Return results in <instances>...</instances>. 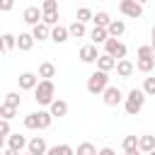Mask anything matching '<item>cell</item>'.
I'll return each mask as SVG.
<instances>
[{
	"label": "cell",
	"mask_w": 155,
	"mask_h": 155,
	"mask_svg": "<svg viewBox=\"0 0 155 155\" xmlns=\"http://www.w3.org/2000/svg\"><path fill=\"white\" fill-rule=\"evenodd\" d=\"M34 102L41 104V107H51L56 102V85L53 80H41L39 87L34 90Z\"/></svg>",
	"instance_id": "cell-1"
},
{
	"label": "cell",
	"mask_w": 155,
	"mask_h": 155,
	"mask_svg": "<svg viewBox=\"0 0 155 155\" xmlns=\"http://www.w3.org/2000/svg\"><path fill=\"white\" fill-rule=\"evenodd\" d=\"M143 107H145V92L138 90V87H133V90L126 94V99H124V109H126L128 116H136V114H140Z\"/></svg>",
	"instance_id": "cell-2"
},
{
	"label": "cell",
	"mask_w": 155,
	"mask_h": 155,
	"mask_svg": "<svg viewBox=\"0 0 155 155\" xmlns=\"http://www.w3.org/2000/svg\"><path fill=\"white\" fill-rule=\"evenodd\" d=\"M51 121H53L51 111H31V114L24 116V128H29V131H36V128L44 131V128L51 126Z\"/></svg>",
	"instance_id": "cell-3"
},
{
	"label": "cell",
	"mask_w": 155,
	"mask_h": 155,
	"mask_svg": "<svg viewBox=\"0 0 155 155\" xmlns=\"http://www.w3.org/2000/svg\"><path fill=\"white\" fill-rule=\"evenodd\" d=\"M107 87H109V75H107V73L94 70V73L87 78V92H90V94H104Z\"/></svg>",
	"instance_id": "cell-4"
},
{
	"label": "cell",
	"mask_w": 155,
	"mask_h": 155,
	"mask_svg": "<svg viewBox=\"0 0 155 155\" xmlns=\"http://www.w3.org/2000/svg\"><path fill=\"white\" fill-rule=\"evenodd\" d=\"M104 51H107V53H109L116 63L126 58V44H121L119 39H109V41L104 44Z\"/></svg>",
	"instance_id": "cell-5"
},
{
	"label": "cell",
	"mask_w": 155,
	"mask_h": 155,
	"mask_svg": "<svg viewBox=\"0 0 155 155\" xmlns=\"http://www.w3.org/2000/svg\"><path fill=\"white\" fill-rule=\"evenodd\" d=\"M119 10H121V15H126V17H131V19H138V17L143 15V5L136 2V0H121V2H119Z\"/></svg>",
	"instance_id": "cell-6"
},
{
	"label": "cell",
	"mask_w": 155,
	"mask_h": 155,
	"mask_svg": "<svg viewBox=\"0 0 155 155\" xmlns=\"http://www.w3.org/2000/svg\"><path fill=\"white\" fill-rule=\"evenodd\" d=\"M22 19H24L27 24L36 27V24H41V22H44V12H41V7H36V5H29V7H24V12H22Z\"/></svg>",
	"instance_id": "cell-7"
},
{
	"label": "cell",
	"mask_w": 155,
	"mask_h": 155,
	"mask_svg": "<svg viewBox=\"0 0 155 155\" xmlns=\"http://www.w3.org/2000/svg\"><path fill=\"white\" fill-rule=\"evenodd\" d=\"M102 99H104V104L107 107H116V104H121L126 97H124V92L119 90V87H114V85H109L107 90H104V94H102Z\"/></svg>",
	"instance_id": "cell-8"
},
{
	"label": "cell",
	"mask_w": 155,
	"mask_h": 155,
	"mask_svg": "<svg viewBox=\"0 0 155 155\" xmlns=\"http://www.w3.org/2000/svg\"><path fill=\"white\" fill-rule=\"evenodd\" d=\"M78 56H80V61H82V63H97L102 53L97 51V46H94V44H85V46L80 48V53H78Z\"/></svg>",
	"instance_id": "cell-9"
},
{
	"label": "cell",
	"mask_w": 155,
	"mask_h": 155,
	"mask_svg": "<svg viewBox=\"0 0 155 155\" xmlns=\"http://www.w3.org/2000/svg\"><path fill=\"white\" fill-rule=\"evenodd\" d=\"M17 82H19V90H36L41 80H39L36 73H22V75L17 78Z\"/></svg>",
	"instance_id": "cell-10"
},
{
	"label": "cell",
	"mask_w": 155,
	"mask_h": 155,
	"mask_svg": "<svg viewBox=\"0 0 155 155\" xmlns=\"http://www.w3.org/2000/svg\"><path fill=\"white\" fill-rule=\"evenodd\" d=\"M27 153H31V155H46V153H48V145H46L44 136H34V138H29V148H27Z\"/></svg>",
	"instance_id": "cell-11"
},
{
	"label": "cell",
	"mask_w": 155,
	"mask_h": 155,
	"mask_svg": "<svg viewBox=\"0 0 155 155\" xmlns=\"http://www.w3.org/2000/svg\"><path fill=\"white\" fill-rule=\"evenodd\" d=\"M7 148H10V150H17V153H22L24 148H29V140H27L24 136H19V133H12V136L7 138Z\"/></svg>",
	"instance_id": "cell-12"
},
{
	"label": "cell",
	"mask_w": 155,
	"mask_h": 155,
	"mask_svg": "<svg viewBox=\"0 0 155 155\" xmlns=\"http://www.w3.org/2000/svg\"><path fill=\"white\" fill-rule=\"evenodd\" d=\"M34 44H36V39L31 36V31H22V34L17 36V48H19V51H31Z\"/></svg>",
	"instance_id": "cell-13"
},
{
	"label": "cell",
	"mask_w": 155,
	"mask_h": 155,
	"mask_svg": "<svg viewBox=\"0 0 155 155\" xmlns=\"http://www.w3.org/2000/svg\"><path fill=\"white\" fill-rule=\"evenodd\" d=\"M31 36L36 39V41H46V39H51V27L48 24H36V27H31Z\"/></svg>",
	"instance_id": "cell-14"
},
{
	"label": "cell",
	"mask_w": 155,
	"mask_h": 155,
	"mask_svg": "<svg viewBox=\"0 0 155 155\" xmlns=\"http://www.w3.org/2000/svg\"><path fill=\"white\" fill-rule=\"evenodd\" d=\"M70 39V31H68V27H53L51 29V41H56V44H65Z\"/></svg>",
	"instance_id": "cell-15"
},
{
	"label": "cell",
	"mask_w": 155,
	"mask_h": 155,
	"mask_svg": "<svg viewBox=\"0 0 155 155\" xmlns=\"http://www.w3.org/2000/svg\"><path fill=\"white\" fill-rule=\"evenodd\" d=\"M97 70H102V73L116 70V61H114L109 53H102V56H99V61H97Z\"/></svg>",
	"instance_id": "cell-16"
},
{
	"label": "cell",
	"mask_w": 155,
	"mask_h": 155,
	"mask_svg": "<svg viewBox=\"0 0 155 155\" xmlns=\"http://www.w3.org/2000/svg\"><path fill=\"white\" fill-rule=\"evenodd\" d=\"M133 70H136V65H133L128 58H124V61L116 63V75H119V78H131Z\"/></svg>",
	"instance_id": "cell-17"
},
{
	"label": "cell",
	"mask_w": 155,
	"mask_h": 155,
	"mask_svg": "<svg viewBox=\"0 0 155 155\" xmlns=\"http://www.w3.org/2000/svg\"><path fill=\"white\" fill-rule=\"evenodd\" d=\"M107 31H109V39H119V36L126 31V22H124V19H114V22L107 27Z\"/></svg>",
	"instance_id": "cell-18"
},
{
	"label": "cell",
	"mask_w": 155,
	"mask_h": 155,
	"mask_svg": "<svg viewBox=\"0 0 155 155\" xmlns=\"http://www.w3.org/2000/svg\"><path fill=\"white\" fill-rule=\"evenodd\" d=\"M48 111H51V116H53V119H56V116L61 119V116H65V114H68V102H63V99H56V102L48 107Z\"/></svg>",
	"instance_id": "cell-19"
},
{
	"label": "cell",
	"mask_w": 155,
	"mask_h": 155,
	"mask_svg": "<svg viewBox=\"0 0 155 155\" xmlns=\"http://www.w3.org/2000/svg\"><path fill=\"white\" fill-rule=\"evenodd\" d=\"M138 140H140V136H126V138H124V143H121L124 153H140Z\"/></svg>",
	"instance_id": "cell-20"
},
{
	"label": "cell",
	"mask_w": 155,
	"mask_h": 155,
	"mask_svg": "<svg viewBox=\"0 0 155 155\" xmlns=\"http://www.w3.org/2000/svg\"><path fill=\"white\" fill-rule=\"evenodd\" d=\"M92 22H94V27H99V29H107V27H109L114 19L109 17V12L99 10V12H94V19H92Z\"/></svg>",
	"instance_id": "cell-21"
},
{
	"label": "cell",
	"mask_w": 155,
	"mask_h": 155,
	"mask_svg": "<svg viewBox=\"0 0 155 155\" xmlns=\"http://www.w3.org/2000/svg\"><path fill=\"white\" fill-rule=\"evenodd\" d=\"M90 39H92V44H94V46H97V44H107V41H109V31H107V29L94 27V29L90 31Z\"/></svg>",
	"instance_id": "cell-22"
},
{
	"label": "cell",
	"mask_w": 155,
	"mask_h": 155,
	"mask_svg": "<svg viewBox=\"0 0 155 155\" xmlns=\"http://www.w3.org/2000/svg\"><path fill=\"white\" fill-rule=\"evenodd\" d=\"M46 155H75V148L68 143H61V145H51Z\"/></svg>",
	"instance_id": "cell-23"
},
{
	"label": "cell",
	"mask_w": 155,
	"mask_h": 155,
	"mask_svg": "<svg viewBox=\"0 0 155 155\" xmlns=\"http://www.w3.org/2000/svg\"><path fill=\"white\" fill-rule=\"evenodd\" d=\"M53 75H56V65H53L51 61H46V63L39 65V78H41V80H51Z\"/></svg>",
	"instance_id": "cell-24"
},
{
	"label": "cell",
	"mask_w": 155,
	"mask_h": 155,
	"mask_svg": "<svg viewBox=\"0 0 155 155\" xmlns=\"http://www.w3.org/2000/svg\"><path fill=\"white\" fill-rule=\"evenodd\" d=\"M138 148H140V153H153L155 150V136H140V140H138Z\"/></svg>",
	"instance_id": "cell-25"
},
{
	"label": "cell",
	"mask_w": 155,
	"mask_h": 155,
	"mask_svg": "<svg viewBox=\"0 0 155 155\" xmlns=\"http://www.w3.org/2000/svg\"><path fill=\"white\" fill-rule=\"evenodd\" d=\"M68 31H70V36H73V39H82V36L87 34L85 24H82V22H78V19H75V22H73V24L68 27Z\"/></svg>",
	"instance_id": "cell-26"
},
{
	"label": "cell",
	"mask_w": 155,
	"mask_h": 155,
	"mask_svg": "<svg viewBox=\"0 0 155 155\" xmlns=\"http://www.w3.org/2000/svg\"><path fill=\"white\" fill-rule=\"evenodd\" d=\"M75 155H99V150H97V148H94L90 140H85V143H80V145H78Z\"/></svg>",
	"instance_id": "cell-27"
},
{
	"label": "cell",
	"mask_w": 155,
	"mask_h": 155,
	"mask_svg": "<svg viewBox=\"0 0 155 155\" xmlns=\"http://www.w3.org/2000/svg\"><path fill=\"white\" fill-rule=\"evenodd\" d=\"M136 68H138L140 73H150V70L155 68V58H138V61H136Z\"/></svg>",
	"instance_id": "cell-28"
},
{
	"label": "cell",
	"mask_w": 155,
	"mask_h": 155,
	"mask_svg": "<svg viewBox=\"0 0 155 155\" xmlns=\"http://www.w3.org/2000/svg\"><path fill=\"white\" fill-rule=\"evenodd\" d=\"M2 104L12 107V109H19V104H22V97H19L17 92H7V94H5V102H2Z\"/></svg>",
	"instance_id": "cell-29"
},
{
	"label": "cell",
	"mask_w": 155,
	"mask_h": 155,
	"mask_svg": "<svg viewBox=\"0 0 155 155\" xmlns=\"http://www.w3.org/2000/svg\"><path fill=\"white\" fill-rule=\"evenodd\" d=\"M94 19V12L90 10V7H78V22H92Z\"/></svg>",
	"instance_id": "cell-30"
},
{
	"label": "cell",
	"mask_w": 155,
	"mask_h": 155,
	"mask_svg": "<svg viewBox=\"0 0 155 155\" xmlns=\"http://www.w3.org/2000/svg\"><path fill=\"white\" fill-rule=\"evenodd\" d=\"M17 48V36L15 34H2V51H12Z\"/></svg>",
	"instance_id": "cell-31"
},
{
	"label": "cell",
	"mask_w": 155,
	"mask_h": 155,
	"mask_svg": "<svg viewBox=\"0 0 155 155\" xmlns=\"http://www.w3.org/2000/svg\"><path fill=\"white\" fill-rule=\"evenodd\" d=\"M143 92H145V97H155V78H145Z\"/></svg>",
	"instance_id": "cell-32"
},
{
	"label": "cell",
	"mask_w": 155,
	"mask_h": 155,
	"mask_svg": "<svg viewBox=\"0 0 155 155\" xmlns=\"http://www.w3.org/2000/svg\"><path fill=\"white\" fill-rule=\"evenodd\" d=\"M44 24H48L51 29L58 27V12H44Z\"/></svg>",
	"instance_id": "cell-33"
},
{
	"label": "cell",
	"mask_w": 155,
	"mask_h": 155,
	"mask_svg": "<svg viewBox=\"0 0 155 155\" xmlns=\"http://www.w3.org/2000/svg\"><path fill=\"white\" fill-rule=\"evenodd\" d=\"M0 116H2L5 121H10V119H15V116H17V109H12V107L2 104V107H0Z\"/></svg>",
	"instance_id": "cell-34"
},
{
	"label": "cell",
	"mask_w": 155,
	"mask_h": 155,
	"mask_svg": "<svg viewBox=\"0 0 155 155\" xmlns=\"http://www.w3.org/2000/svg\"><path fill=\"white\" fill-rule=\"evenodd\" d=\"M41 12H58V2L56 0H44L41 2Z\"/></svg>",
	"instance_id": "cell-35"
},
{
	"label": "cell",
	"mask_w": 155,
	"mask_h": 155,
	"mask_svg": "<svg viewBox=\"0 0 155 155\" xmlns=\"http://www.w3.org/2000/svg\"><path fill=\"white\" fill-rule=\"evenodd\" d=\"M138 58H155L153 46H150V44H148V46H140V48H138Z\"/></svg>",
	"instance_id": "cell-36"
},
{
	"label": "cell",
	"mask_w": 155,
	"mask_h": 155,
	"mask_svg": "<svg viewBox=\"0 0 155 155\" xmlns=\"http://www.w3.org/2000/svg\"><path fill=\"white\" fill-rule=\"evenodd\" d=\"M0 136H2V138H10V136H12V131H10V121H5V119L0 121Z\"/></svg>",
	"instance_id": "cell-37"
},
{
	"label": "cell",
	"mask_w": 155,
	"mask_h": 155,
	"mask_svg": "<svg viewBox=\"0 0 155 155\" xmlns=\"http://www.w3.org/2000/svg\"><path fill=\"white\" fill-rule=\"evenodd\" d=\"M0 10H2V12H7V10H12V0H5V2L0 5Z\"/></svg>",
	"instance_id": "cell-38"
},
{
	"label": "cell",
	"mask_w": 155,
	"mask_h": 155,
	"mask_svg": "<svg viewBox=\"0 0 155 155\" xmlns=\"http://www.w3.org/2000/svg\"><path fill=\"white\" fill-rule=\"evenodd\" d=\"M99 155H116V153H114L111 148H102V150H99Z\"/></svg>",
	"instance_id": "cell-39"
},
{
	"label": "cell",
	"mask_w": 155,
	"mask_h": 155,
	"mask_svg": "<svg viewBox=\"0 0 155 155\" xmlns=\"http://www.w3.org/2000/svg\"><path fill=\"white\" fill-rule=\"evenodd\" d=\"M2 155H22V153H17V150H10V148H5V150H2Z\"/></svg>",
	"instance_id": "cell-40"
},
{
	"label": "cell",
	"mask_w": 155,
	"mask_h": 155,
	"mask_svg": "<svg viewBox=\"0 0 155 155\" xmlns=\"http://www.w3.org/2000/svg\"><path fill=\"white\" fill-rule=\"evenodd\" d=\"M150 36H153V41H150V46H153V51H155V27H153V31H150Z\"/></svg>",
	"instance_id": "cell-41"
},
{
	"label": "cell",
	"mask_w": 155,
	"mask_h": 155,
	"mask_svg": "<svg viewBox=\"0 0 155 155\" xmlns=\"http://www.w3.org/2000/svg\"><path fill=\"white\" fill-rule=\"evenodd\" d=\"M124 155H140V153H124Z\"/></svg>",
	"instance_id": "cell-42"
},
{
	"label": "cell",
	"mask_w": 155,
	"mask_h": 155,
	"mask_svg": "<svg viewBox=\"0 0 155 155\" xmlns=\"http://www.w3.org/2000/svg\"><path fill=\"white\" fill-rule=\"evenodd\" d=\"M148 155H155V150H153V153H148Z\"/></svg>",
	"instance_id": "cell-43"
},
{
	"label": "cell",
	"mask_w": 155,
	"mask_h": 155,
	"mask_svg": "<svg viewBox=\"0 0 155 155\" xmlns=\"http://www.w3.org/2000/svg\"><path fill=\"white\" fill-rule=\"evenodd\" d=\"M24 155H31V153H24Z\"/></svg>",
	"instance_id": "cell-44"
}]
</instances>
